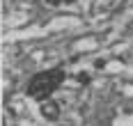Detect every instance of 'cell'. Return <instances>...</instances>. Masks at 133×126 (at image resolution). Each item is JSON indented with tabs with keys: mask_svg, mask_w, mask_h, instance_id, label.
I'll return each instance as SVG.
<instances>
[{
	"mask_svg": "<svg viewBox=\"0 0 133 126\" xmlns=\"http://www.w3.org/2000/svg\"><path fill=\"white\" fill-rule=\"evenodd\" d=\"M39 112L41 117L46 119V122H57L60 119V106L51 101V99H46V101H39Z\"/></svg>",
	"mask_w": 133,
	"mask_h": 126,
	"instance_id": "cell-2",
	"label": "cell"
},
{
	"mask_svg": "<svg viewBox=\"0 0 133 126\" xmlns=\"http://www.w3.org/2000/svg\"><path fill=\"white\" fill-rule=\"evenodd\" d=\"M62 83H64V69L41 71L37 76H32V80L28 85V94L32 99H37V101H46Z\"/></svg>",
	"mask_w": 133,
	"mask_h": 126,
	"instance_id": "cell-1",
	"label": "cell"
},
{
	"mask_svg": "<svg viewBox=\"0 0 133 126\" xmlns=\"http://www.w3.org/2000/svg\"><path fill=\"white\" fill-rule=\"evenodd\" d=\"M62 2H74V0H62Z\"/></svg>",
	"mask_w": 133,
	"mask_h": 126,
	"instance_id": "cell-5",
	"label": "cell"
},
{
	"mask_svg": "<svg viewBox=\"0 0 133 126\" xmlns=\"http://www.w3.org/2000/svg\"><path fill=\"white\" fill-rule=\"evenodd\" d=\"M94 67H96V69H103V67H106V60H96Z\"/></svg>",
	"mask_w": 133,
	"mask_h": 126,
	"instance_id": "cell-4",
	"label": "cell"
},
{
	"mask_svg": "<svg viewBox=\"0 0 133 126\" xmlns=\"http://www.w3.org/2000/svg\"><path fill=\"white\" fill-rule=\"evenodd\" d=\"M78 83H90V73L80 71V73H78Z\"/></svg>",
	"mask_w": 133,
	"mask_h": 126,
	"instance_id": "cell-3",
	"label": "cell"
}]
</instances>
